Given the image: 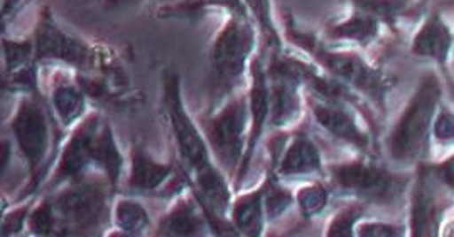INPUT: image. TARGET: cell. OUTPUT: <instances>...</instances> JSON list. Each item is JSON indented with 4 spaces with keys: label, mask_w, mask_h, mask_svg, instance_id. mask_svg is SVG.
I'll return each mask as SVG.
<instances>
[{
    "label": "cell",
    "mask_w": 454,
    "mask_h": 237,
    "mask_svg": "<svg viewBox=\"0 0 454 237\" xmlns=\"http://www.w3.org/2000/svg\"><path fill=\"white\" fill-rule=\"evenodd\" d=\"M125 158L108 119L90 113L74 125L65 147L56 160L53 173L44 182V192H54L91 170L106 175L114 190L119 188Z\"/></svg>",
    "instance_id": "1"
},
{
    "label": "cell",
    "mask_w": 454,
    "mask_h": 237,
    "mask_svg": "<svg viewBox=\"0 0 454 237\" xmlns=\"http://www.w3.org/2000/svg\"><path fill=\"white\" fill-rule=\"evenodd\" d=\"M286 35L301 51L311 56V61L325 73L348 86L356 95L367 96L380 111H385L387 96L397 83L392 74L368 63L358 52L325 46L315 34L301 31L291 16L286 18Z\"/></svg>",
    "instance_id": "2"
},
{
    "label": "cell",
    "mask_w": 454,
    "mask_h": 237,
    "mask_svg": "<svg viewBox=\"0 0 454 237\" xmlns=\"http://www.w3.org/2000/svg\"><path fill=\"white\" fill-rule=\"evenodd\" d=\"M442 103V83L434 71L420 76L412 96L387 136L388 158L397 165H418L431 147V125Z\"/></svg>",
    "instance_id": "3"
},
{
    "label": "cell",
    "mask_w": 454,
    "mask_h": 237,
    "mask_svg": "<svg viewBox=\"0 0 454 237\" xmlns=\"http://www.w3.org/2000/svg\"><path fill=\"white\" fill-rule=\"evenodd\" d=\"M257 34L250 19L230 16L215 34L208 50L211 98L215 104L230 98L248 74Z\"/></svg>",
    "instance_id": "4"
},
{
    "label": "cell",
    "mask_w": 454,
    "mask_h": 237,
    "mask_svg": "<svg viewBox=\"0 0 454 237\" xmlns=\"http://www.w3.org/2000/svg\"><path fill=\"white\" fill-rule=\"evenodd\" d=\"M112 192L115 190L98 170L46 192L51 195L58 218V236H85L98 231L110 210Z\"/></svg>",
    "instance_id": "5"
},
{
    "label": "cell",
    "mask_w": 454,
    "mask_h": 237,
    "mask_svg": "<svg viewBox=\"0 0 454 237\" xmlns=\"http://www.w3.org/2000/svg\"><path fill=\"white\" fill-rule=\"evenodd\" d=\"M9 128L31 179L27 190L20 194V201H26L31 199V194L39 190L50 177L48 170L53 149V126L46 104L39 95H24L20 98Z\"/></svg>",
    "instance_id": "6"
},
{
    "label": "cell",
    "mask_w": 454,
    "mask_h": 237,
    "mask_svg": "<svg viewBox=\"0 0 454 237\" xmlns=\"http://www.w3.org/2000/svg\"><path fill=\"white\" fill-rule=\"evenodd\" d=\"M330 186L349 199L390 205L401 201L411 179L377 164L370 155L325 167Z\"/></svg>",
    "instance_id": "7"
},
{
    "label": "cell",
    "mask_w": 454,
    "mask_h": 237,
    "mask_svg": "<svg viewBox=\"0 0 454 237\" xmlns=\"http://www.w3.org/2000/svg\"><path fill=\"white\" fill-rule=\"evenodd\" d=\"M162 108L184 175L192 177L216 165L203 130L184 106L181 78L176 71H166L162 76Z\"/></svg>",
    "instance_id": "8"
},
{
    "label": "cell",
    "mask_w": 454,
    "mask_h": 237,
    "mask_svg": "<svg viewBox=\"0 0 454 237\" xmlns=\"http://www.w3.org/2000/svg\"><path fill=\"white\" fill-rule=\"evenodd\" d=\"M248 125L247 95H237L230 96L220 110H215L201 126L216 165L230 180H235L240 169L247 149Z\"/></svg>",
    "instance_id": "9"
},
{
    "label": "cell",
    "mask_w": 454,
    "mask_h": 237,
    "mask_svg": "<svg viewBox=\"0 0 454 237\" xmlns=\"http://www.w3.org/2000/svg\"><path fill=\"white\" fill-rule=\"evenodd\" d=\"M35 63H63L80 73L98 68L102 54L98 48L65 31L54 19L50 7H44L37 19L35 34Z\"/></svg>",
    "instance_id": "10"
},
{
    "label": "cell",
    "mask_w": 454,
    "mask_h": 237,
    "mask_svg": "<svg viewBox=\"0 0 454 237\" xmlns=\"http://www.w3.org/2000/svg\"><path fill=\"white\" fill-rule=\"evenodd\" d=\"M267 68L269 83V128L287 130L302 113V81L294 65V56L270 52Z\"/></svg>",
    "instance_id": "11"
},
{
    "label": "cell",
    "mask_w": 454,
    "mask_h": 237,
    "mask_svg": "<svg viewBox=\"0 0 454 237\" xmlns=\"http://www.w3.org/2000/svg\"><path fill=\"white\" fill-rule=\"evenodd\" d=\"M248 78H250L248 91H247L248 117H250L248 138H247V149H245L240 169L233 180V190H240V186L254 164L259 141L262 138L265 128L269 126V83H267L265 61L261 54H254L248 66Z\"/></svg>",
    "instance_id": "12"
},
{
    "label": "cell",
    "mask_w": 454,
    "mask_h": 237,
    "mask_svg": "<svg viewBox=\"0 0 454 237\" xmlns=\"http://www.w3.org/2000/svg\"><path fill=\"white\" fill-rule=\"evenodd\" d=\"M436 180L420 162L416 165V177L409 184V234L412 237L437 236L444 218V203L437 195ZM444 188V187H442Z\"/></svg>",
    "instance_id": "13"
},
{
    "label": "cell",
    "mask_w": 454,
    "mask_h": 237,
    "mask_svg": "<svg viewBox=\"0 0 454 237\" xmlns=\"http://www.w3.org/2000/svg\"><path fill=\"white\" fill-rule=\"evenodd\" d=\"M308 104L316 123L334 140L353 147L362 155H370L372 150V135L367 128L360 125L356 115L351 110V104L347 103L326 102L316 98L313 95L308 96Z\"/></svg>",
    "instance_id": "14"
},
{
    "label": "cell",
    "mask_w": 454,
    "mask_h": 237,
    "mask_svg": "<svg viewBox=\"0 0 454 237\" xmlns=\"http://www.w3.org/2000/svg\"><path fill=\"white\" fill-rule=\"evenodd\" d=\"M269 169L274 170L280 180L326 175L319 147L304 132H297L289 141H284L282 152L274 162H270Z\"/></svg>",
    "instance_id": "15"
},
{
    "label": "cell",
    "mask_w": 454,
    "mask_h": 237,
    "mask_svg": "<svg viewBox=\"0 0 454 237\" xmlns=\"http://www.w3.org/2000/svg\"><path fill=\"white\" fill-rule=\"evenodd\" d=\"M207 231H211L210 222L203 207L194 197L190 186L181 188V194L166 210L158 224V236L194 237L205 236Z\"/></svg>",
    "instance_id": "16"
},
{
    "label": "cell",
    "mask_w": 454,
    "mask_h": 237,
    "mask_svg": "<svg viewBox=\"0 0 454 237\" xmlns=\"http://www.w3.org/2000/svg\"><path fill=\"white\" fill-rule=\"evenodd\" d=\"M453 50V31L441 16V12H431L422 20L418 33L411 41V52L418 57L431 59L437 66L446 68Z\"/></svg>",
    "instance_id": "17"
},
{
    "label": "cell",
    "mask_w": 454,
    "mask_h": 237,
    "mask_svg": "<svg viewBox=\"0 0 454 237\" xmlns=\"http://www.w3.org/2000/svg\"><path fill=\"white\" fill-rule=\"evenodd\" d=\"M175 173L173 164L159 162L139 145H132L125 187L134 194H158L160 187L166 186Z\"/></svg>",
    "instance_id": "18"
},
{
    "label": "cell",
    "mask_w": 454,
    "mask_h": 237,
    "mask_svg": "<svg viewBox=\"0 0 454 237\" xmlns=\"http://www.w3.org/2000/svg\"><path fill=\"white\" fill-rule=\"evenodd\" d=\"M263 190L265 182L262 179L259 187L233 197L228 220L239 236H262L267 226L263 209Z\"/></svg>",
    "instance_id": "19"
},
{
    "label": "cell",
    "mask_w": 454,
    "mask_h": 237,
    "mask_svg": "<svg viewBox=\"0 0 454 237\" xmlns=\"http://www.w3.org/2000/svg\"><path fill=\"white\" fill-rule=\"evenodd\" d=\"M87 98L76 80H68L63 74L54 78L50 102L54 117L63 128H71L87 117Z\"/></svg>",
    "instance_id": "20"
},
{
    "label": "cell",
    "mask_w": 454,
    "mask_h": 237,
    "mask_svg": "<svg viewBox=\"0 0 454 237\" xmlns=\"http://www.w3.org/2000/svg\"><path fill=\"white\" fill-rule=\"evenodd\" d=\"M382 34V24L362 11L353 9L348 18L338 20L325 33L328 41H348L362 48H368Z\"/></svg>",
    "instance_id": "21"
},
{
    "label": "cell",
    "mask_w": 454,
    "mask_h": 237,
    "mask_svg": "<svg viewBox=\"0 0 454 237\" xmlns=\"http://www.w3.org/2000/svg\"><path fill=\"white\" fill-rule=\"evenodd\" d=\"M110 212L119 236H140L151 227V216L147 209L132 197H119L112 203Z\"/></svg>",
    "instance_id": "22"
},
{
    "label": "cell",
    "mask_w": 454,
    "mask_h": 237,
    "mask_svg": "<svg viewBox=\"0 0 454 237\" xmlns=\"http://www.w3.org/2000/svg\"><path fill=\"white\" fill-rule=\"evenodd\" d=\"M211 9H222L230 16L250 19L244 0H183L176 5L162 7L158 14L162 19H194Z\"/></svg>",
    "instance_id": "23"
},
{
    "label": "cell",
    "mask_w": 454,
    "mask_h": 237,
    "mask_svg": "<svg viewBox=\"0 0 454 237\" xmlns=\"http://www.w3.org/2000/svg\"><path fill=\"white\" fill-rule=\"evenodd\" d=\"M248 18L257 26L262 34L265 48L270 52L284 51V42L279 27L274 19L272 2L270 0H244Z\"/></svg>",
    "instance_id": "24"
},
{
    "label": "cell",
    "mask_w": 454,
    "mask_h": 237,
    "mask_svg": "<svg viewBox=\"0 0 454 237\" xmlns=\"http://www.w3.org/2000/svg\"><path fill=\"white\" fill-rule=\"evenodd\" d=\"M265 190H263V209L267 224L279 220L293 205H294V192L282 186V180L276 172L269 169L263 177Z\"/></svg>",
    "instance_id": "25"
},
{
    "label": "cell",
    "mask_w": 454,
    "mask_h": 237,
    "mask_svg": "<svg viewBox=\"0 0 454 237\" xmlns=\"http://www.w3.org/2000/svg\"><path fill=\"white\" fill-rule=\"evenodd\" d=\"M330 197V188L323 182L315 180L297 188L294 192V205L302 219H315L326 210Z\"/></svg>",
    "instance_id": "26"
},
{
    "label": "cell",
    "mask_w": 454,
    "mask_h": 237,
    "mask_svg": "<svg viewBox=\"0 0 454 237\" xmlns=\"http://www.w3.org/2000/svg\"><path fill=\"white\" fill-rule=\"evenodd\" d=\"M349 4L353 9L377 19L382 26L394 31L409 11V0H349Z\"/></svg>",
    "instance_id": "27"
},
{
    "label": "cell",
    "mask_w": 454,
    "mask_h": 237,
    "mask_svg": "<svg viewBox=\"0 0 454 237\" xmlns=\"http://www.w3.org/2000/svg\"><path fill=\"white\" fill-rule=\"evenodd\" d=\"M368 203L351 199V203L341 207L326 226V237H353L358 220L364 219Z\"/></svg>",
    "instance_id": "28"
},
{
    "label": "cell",
    "mask_w": 454,
    "mask_h": 237,
    "mask_svg": "<svg viewBox=\"0 0 454 237\" xmlns=\"http://www.w3.org/2000/svg\"><path fill=\"white\" fill-rule=\"evenodd\" d=\"M26 229L33 236H58V218L50 194L44 192L41 201L33 205Z\"/></svg>",
    "instance_id": "29"
},
{
    "label": "cell",
    "mask_w": 454,
    "mask_h": 237,
    "mask_svg": "<svg viewBox=\"0 0 454 237\" xmlns=\"http://www.w3.org/2000/svg\"><path fill=\"white\" fill-rule=\"evenodd\" d=\"M2 50H4V73H9L14 69L22 68L26 65L35 63L33 37L26 39V41L4 39Z\"/></svg>",
    "instance_id": "30"
},
{
    "label": "cell",
    "mask_w": 454,
    "mask_h": 237,
    "mask_svg": "<svg viewBox=\"0 0 454 237\" xmlns=\"http://www.w3.org/2000/svg\"><path fill=\"white\" fill-rule=\"evenodd\" d=\"M431 140H434L439 145H451L454 140V117L453 111L446 104H439L436 115L431 125Z\"/></svg>",
    "instance_id": "31"
},
{
    "label": "cell",
    "mask_w": 454,
    "mask_h": 237,
    "mask_svg": "<svg viewBox=\"0 0 454 237\" xmlns=\"http://www.w3.org/2000/svg\"><path fill=\"white\" fill-rule=\"evenodd\" d=\"M33 205H35V199L31 197V199H27V201H24V203H20L16 209H12L11 212H5V210H4V216H2V231H0V234L4 237L16 236L20 231H24Z\"/></svg>",
    "instance_id": "32"
},
{
    "label": "cell",
    "mask_w": 454,
    "mask_h": 237,
    "mask_svg": "<svg viewBox=\"0 0 454 237\" xmlns=\"http://www.w3.org/2000/svg\"><path fill=\"white\" fill-rule=\"evenodd\" d=\"M355 236L358 237H401L405 236V227L401 224L385 220H358L355 227Z\"/></svg>",
    "instance_id": "33"
},
{
    "label": "cell",
    "mask_w": 454,
    "mask_h": 237,
    "mask_svg": "<svg viewBox=\"0 0 454 237\" xmlns=\"http://www.w3.org/2000/svg\"><path fill=\"white\" fill-rule=\"evenodd\" d=\"M453 153H450L444 160L436 162V164L422 162L426 170L429 172V175L436 180L439 186L444 187L448 192H453Z\"/></svg>",
    "instance_id": "34"
},
{
    "label": "cell",
    "mask_w": 454,
    "mask_h": 237,
    "mask_svg": "<svg viewBox=\"0 0 454 237\" xmlns=\"http://www.w3.org/2000/svg\"><path fill=\"white\" fill-rule=\"evenodd\" d=\"M35 0H4L2 4V22L4 26L9 22V20H14L18 18L19 14L29 5L33 4Z\"/></svg>",
    "instance_id": "35"
},
{
    "label": "cell",
    "mask_w": 454,
    "mask_h": 237,
    "mask_svg": "<svg viewBox=\"0 0 454 237\" xmlns=\"http://www.w3.org/2000/svg\"><path fill=\"white\" fill-rule=\"evenodd\" d=\"M132 2H136V0H106V9H117V7H123Z\"/></svg>",
    "instance_id": "36"
}]
</instances>
